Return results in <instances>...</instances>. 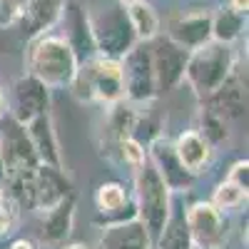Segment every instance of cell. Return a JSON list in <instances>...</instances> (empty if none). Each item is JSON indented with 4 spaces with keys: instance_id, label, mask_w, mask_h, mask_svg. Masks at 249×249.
I'll return each mask as SVG.
<instances>
[{
    "instance_id": "6da1fadb",
    "label": "cell",
    "mask_w": 249,
    "mask_h": 249,
    "mask_svg": "<svg viewBox=\"0 0 249 249\" xmlns=\"http://www.w3.org/2000/svg\"><path fill=\"white\" fill-rule=\"evenodd\" d=\"M77 68H80V60L62 35L48 33L28 43L25 72L40 80L48 90L70 88Z\"/></svg>"
},
{
    "instance_id": "7a4b0ae2",
    "label": "cell",
    "mask_w": 249,
    "mask_h": 249,
    "mask_svg": "<svg viewBox=\"0 0 249 249\" xmlns=\"http://www.w3.org/2000/svg\"><path fill=\"white\" fill-rule=\"evenodd\" d=\"M132 204L135 214L142 222V227L147 230L152 244L164 230L172 207H175V195L167 190V184L160 179L155 167L150 162L140 164L137 170H132Z\"/></svg>"
},
{
    "instance_id": "3957f363",
    "label": "cell",
    "mask_w": 249,
    "mask_h": 249,
    "mask_svg": "<svg viewBox=\"0 0 249 249\" xmlns=\"http://www.w3.org/2000/svg\"><path fill=\"white\" fill-rule=\"evenodd\" d=\"M70 92L77 102L100 105V107H110L115 102L124 100L120 60H107L95 55L85 62H80V68L70 82Z\"/></svg>"
},
{
    "instance_id": "277c9868",
    "label": "cell",
    "mask_w": 249,
    "mask_h": 249,
    "mask_svg": "<svg viewBox=\"0 0 249 249\" xmlns=\"http://www.w3.org/2000/svg\"><path fill=\"white\" fill-rule=\"evenodd\" d=\"M88 28L92 37V48L97 57H107V60H122L135 45L137 37L130 25L127 10L122 3L100 8V10H88Z\"/></svg>"
},
{
    "instance_id": "5b68a950",
    "label": "cell",
    "mask_w": 249,
    "mask_h": 249,
    "mask_svg": "<svg viewBox=\"0 0 249 249\" xmlns=\"http://www.w3.org/2000/svg\"><path fill=\"white\" fill-rule=\"evenodd\" d=\"M237 62L239 60H237V53L232 50V45H222V43L212 40V43H207L190 53L187 68H184V82L197 95V100H204L232 75Z\"/></svg>"
},
{
    "instance_id": "8992f818",
    "label": "cell",
    "mask_w": 249,
    "mask_h": 249,
    "mask_svg": "<svg viewBox=\"0 0 249 249\" xmlns=\"http://www.w3.org/2000/svg\"><path fill=\"white\" fill-rule=\"evenodd\" d=\"M184 224L195 249H222L230 239V219L210 199L184 207Z\"/></svg>"
},
{
    "instance_id": "52a82bcc",
    "label": "cell",
    "mask_w": 249,
    "mask_h": 249,
    "mask_svg": "<svg viewBox=\"0 0 249 249\" xmlns=\"http://www.w3.org/2000/svg\"><path fill=\"white\" fill-rule=\"evenodd\" d=\"M120 68H122V85H124V100L127 102L147 105V102H155L160 97L147 43H137L120 60Z\"/></svg>"
},
{
    "instance_id": "ba28073f",
    "label": "cell",
    "mask_w": 249,
    "mask_h": 249,
    "mask_svg": "<svg viewBox=\"0 0 249 249\" xmlns=\"http://www.w3.org/2000/svg\"><path fill=\"white\" fill-rule=\"evenodd\" d=\"M0 164H3V177L35 170L40 164L25 124H20L10 115L0 120Z\"/></svg>"
},
{
    "instance_id": "9c48e42d",
    "label": "cell",
    "mask_w": 249,
    "mask_h": 249,
    "mask_svg": "<svg viewBox=\"0 0 249 249\" xmlns=\"http://www.w3.org/2000/svg\"><path fill=\"white\" fill-rule=\"evenodd\" d=\"M45 112H50V90L33 75L23 72L5 95V115L18 120L20 124H28Z\"/></svg>"
},
{
    "instance_id": "30bf717a",
    "label": "cell",
    "mask_w": 249,
    "mask_h": 249,
    "mask_svg": "<svg viewBox=\"0 0 249 249\" xmlns=\"http://www.w3.org/2000/svg\"><path fill=\"white\" fill-rule=\"evenodd\" d=\"M150 45V57H152V70H155V82L157 92H172L184 82V68H187V53L184 48L175 45L170 37L157 35Z\"/></svg>"
},
{
    "instance_id": "8fae6325",
    "label": "cell",
    "mask_w": 249,
    "mask_h": 249,
    "mask_svg": "<svg viewBox=\"0 0 249 249\" xmlns=\"http://www.w3.org/2000/svg\"><path fill=\"white\" fill-rule=\"evenodd\" d=\"M199 107H207L210 112L219 115L230 124L247 115V70L242 68V62H237L232 75L212 95L199 100Z\"/></svg>"
},
{
    "instance_id": "7c38bea8",
    "label": "cell",
    "mask_w": 249,
    "mask_h": 249,
    "mask_svg": "<svg viewBox=\"0 0 249 249\" xmlns=\"http://www.w3.org/2000/svg\"><path fill=\"white\" fill-rule=\"evenodd\" d=\"M164 37H170L175 45L184 48L187 53H192L207 43H212V10L197 8L190 13L172 15Z\"/></svg>"
},
{
    "instance_id": "4fadbf2b",
    "label": "cell",
    "mask_w": 249,
    "mask_h": 249,
    "mask_svg": "<svg viewBox=\"0 0 249 249\" xmlns=\"http://www.w3.org/2000/svg\"><path fill=\"white\" fill-rule=\"evenodd\" d=\"M147 162L155 167V172L160 175V179L167 184V190L172 195H187L195 187V175H190L177 160L172 140L164 135L160 140H155L147 147Z\"/></svg>"
},
{
    "instance_id": "5bb4252c",
    "label": "cell",
    "mask_w": 249,
    "mask_h": 249,
    "mask_svg": "<svg viewBox=\"0 0 249 249\" xmlns=\"http://www.w3.org/2000/svg\"><path fill=\"white\" fill-rule=\"evenodd\" d=\"M68 0H23V8H20V18H18V33L20 37L30 43V40L53 33L65 13Z\"/></svg>"
},
{
    "instance_id": "9a60e30c",
    "label": "cell",
    "mask_w": 249,
    "mask_h": 249,
    "mask_svg": "<svg viewBox=\"0 0 249 249\" xmlns=\"http://www.w3.org/2000/svg\"><path fill=\"white\" fill-rule=\"evenodd\" d=\"M72 195V182L65 170L48 164H37L33 170V212H48Z\"/></svg>"
},
{
    "instance_id": "2e32d148",
    "label": "cell",
    "mask_w": 249,
    "mask_h": 249,
    "mask_svg": "<svg viewBox=\"0 0 249 249\" xmlns=\"http://www.w3.org/2000/svg\"><path fill=\"white\" fill-rule=\"evenodd\" d=\"M95 210H97L95 222L100 224V230L107 227V224H117V222L137 217L130 190L117 179L102 182L95 190Z\"/></svg>"
},
{
    "instance_id": "e0dca14e",
    "label": "cell",
    "mask_w": 249,
    "mask_h": 249,
    "mask_svg": "<svg viewBox=\"0 0 249 249\" xmlns=\"http://www.w3.org/2000/svg\"><path fill=\"white\" fill-rule=\"evenodd\" d=\"M25 130H28V137H30V142H33V150H35V155H37V162H40V164H48V167L65 170L53 115L45 112V115L35 117L33 122L25 124Z\"/></svg>"
},
{
    "instance_id": "ac0fdd59",
    "label": "cell",
    "mask_w": 249,
    "mask_h": 249,
    "mask_svg": "<svg viewBox=\"0 0 249 249\" xmlns=\"http://www.w3.org/2000/svg\"><path fill=\"white\" fill-rule=\"evenodd\" d=\"M75 227V195L55 204L53 210L40 212V242L48 247L65 244Z\"/></svg>"
},
{
    "instance_id": "d6986e66",
    "label": "cell",
    "mask_w": 249,
    "mask_h": 249,
    "mask_svg": "<svg viewBox=\"0 0 249 249\" xmlns=\"http://www.w3.org/2000/svg\"><path fill=\"white\" fill-rule=\"evenodd\" d=\"M175 155L179 160V164L195 177H199L212 162L214 150L207 144V140L197 132V130H182L175 140H172Z\"/></svg>"
},
{
    "instance_id": "ffe728a7",
    "label": "cell",
    "mask_w": 249,
    "mask_h": 249,
    "mask_svg": "<svg viewBox=\"0 0 249 249\" xmlns=\"http://www.w3.org/2000/svg\"><path fill=\"white\" fill-rule=\"evenodd\" d=\"M100 249H155L147 230L137 217L102 227Z\"/></svg>"
},
{
    "instance_id": "44dd1931",
    "label": "cell",
    "mask_w": 249,
    "mask_h": 249,
    "mask_svg": "<svg viewBox=\"0 0 249 249\" xmlns=\"http://www.w3.org/2000/svg\"><path fill=\"white\" fill-rule=\"evenodd\" d=\"M135 115H137V105L127 100H120L115 105L105 107V122H102V140H100V147H102V155H110L112 147L130 137L132 132V124H135Z\"/></svg>"
},
{
    "instance_id": "7402d4cb",
    "label": "cell",
    "mask_w": 249,
    "mask_h": 249,
    "mask_svg": "<svg viewBox=\"0 0 249 249\" xmlns=\"http://www.w3.org/2000/svg\"><path fill=\"white\" fill-rule=\"evenodd\" d=\"M65 23L68 33L62 35L70 43V48L75 50L77 60L85 62L90 57H95V48H92V37H90V28H88V10L82 8L80 3H70L65 5V13H62V20Z\"/></svg>"
},
{
    "instance_id": "603a6c76",
    "label": "cell",
    "mask_w": 249,
    "mask_h": 249,
    "mask_svg": "<svg viewBox=\"0 0 249 249\" xmlns=\"http://www.w3.org/2000/svg\"><path fill=\"white\" fill-rule=\"evenodd\" d=\"M124 10H127L137 43H152L157 35H162V20L147 0H135V3L124 5Z\"/></svg>"
},
{
    "instance_id": "cb8c5ba5",
    "label": "cell",
    "mask_w": 249,
    "mask_h": 249,
    "mask_svg": "<svg viewBox=\"0 0 249 249\" xmlns=\"http://www.w3.org/2000/svg\"><path fill=\"white\" fill-rule=\"evenodd\" d=\"M164 117L160 110H155V102H147V105H137V115H135V124L130 137L137 140L144 150L160 137H164Z\"/></svg>"
},
{
    "instance_id": "d4e9b609",
    "label": "cell",
    "mask_w": 249,
    "mask_h": 249,
    "mask_svg": "<svg viewBox=\"0 0 249 249\" xmlns=\"http://www.w3.org/2000/svg\"><path fill=\"white\" fill-rule=\"evenodd\" d=\"M247 15L232 10L230 5H222L217 13H212V40L222 45H234L244 35Z\"/></svg>"
},
{
    "instance_id": "484cf974",
    "label": "cell",
    "mask_w": 249,
    "mask_h": 249,
    "mask_svg": "<svg viewBox=\"0 0 249 249\" xmlns=\"http://www.w3.org/2000/svg\"><path fill=\"white\" fill-rule=\"evenodd\" d=\"M155 249H195L190 232L184 224V207H172V214L164 224V230L155 239Z\"/></svg>"
},
{
    "instance_id": "4316f807",
    "label": "cell",
    "mask_w": 249,
    "mask_h": 249,
    "mask_svg": "<svg viewBox=\"0 0 249 249\" xmlns=\"http://www.w3.org/2000/svg\"><path fill=\"white\" fill-rule=\"evenodd\" d=\"M192 130H197L207 140V144H210L212 150L222 147V144L230 140V122L222 120L214 112H210L207 107H199L197 110V124H195Z\"/></svg>"
},
{
    "instance_id": "83f0119b",
    "label": "cell",
    "mask_w": 249,
    "mask_h": 249,
    "mask_svg": "<svg viewBox=\"0 0 249 249\" xmlns=\"http://www.w3.org/2000/svg\"><path fill=\"white\" fill-rule=\"evenodd\" d=\"M107 160H112V162L122 164V167L137 170L140 164L147 162V150H144L137 140L124 137V140H120V142L115 144V147H112V152L107 155Z\"/></svg>"
},
{
    "instance_id": "f1b7e54d",
    "label": "cell",
    "mask_w": 249,
    "mask_h": 249,
    "mask_svg": "<svg viewBox=\"0 0 249 249\" xmlns=\"http://www.w3.org/2000/svg\"><path fill=\"white\" fill-rule=\"evenodd\" d=\"M219 212H232V210H239V207L247 202V190H242V187L232 184L230 179H222L214 192H212V199H210Z\"/></svg>"
},
{
    "instance_id": "f546056e",
    "label": "cell",
    "mask_w": 249,
    "mask_h": 249,
    "mask_svg": "<svg viewBox=\"0 0 249 249\" xmlns=\"http://www.w3.org/2000/svg\"><path fill=\"white\" fill-rule=\"evenodd\" d=\"M20 217H23V212H20L5 195H0V237L13 234L15 227L20 224Z\"/></svg>"
},
{
    "instance_id": "4dcf8cb0",
    "label": "cell",
    "mask_w": 249,
    "mask_h": 249,
    "mask_svg": "<svg viewBox=\"0 0 249 249\" xmlns=\"http://www.w3.org/2000/svg\"><path fill=\"white\" fill-rule=\"evenodd\" d=\"M20 8H23V0H0V30L15 28Z\"/></svg>"
},
{
    "instance_id": "1f68e13d",
    "label": "cell",
    "mask_w": 249,
    "mask_h": 249,
    "mask_svg": "<svg viewBox=\"0 0 249 249\" xmlns=\"http://www.w3.org/2000/svg\"><path fill=\"white\" fill-rule=\"evenodd\" d=\"M224 179H230L232 184H237V187H242V190L249 192V162L247 160H237L230 167V172H227Z\"/></svg>"
},
{
    "instance_id": "d6a6232c",
    "label": "cell",
    "mask_w": 249,
    "mask_h": 249,
    "mask_svg": "<svg viewBox=\"0 0 249 249\" xmlns=\"http://www.w3.org/2000/svg\"><path fill=\"white\" fill-rule=\"evenodd\" d=\"M8 249H37V244H35L33 239H28V237H18V239L10 242Z\"/></svg>"
},
{
    "instance_id": "836d02e7",
    "label": "cell",
    "mask_w": 249,
    "mask_h": 249,
    "mask_svg": "<svg viewBox=\"0 0 249 249\" xmlns=\"http://www.w3.org/2000/svg\"><path fill=\"white\" fill-rule=\"evenodd\" d=\"M230 5L232 10H237V13H242V15H247V10H249V0H230Z\"/></svg>"
},
{
    "instance_id": "e575fe53",
    "label": "cell",
    "mask_w": 249,
    "mask_h": 249,
    "mask_svg": "<svg viewBox=\"0 0 249 249\" xmlns=\"http://www.w3.org/2000/svg\"><path fill=\"white\" fill-rule=\"evenodd\" d=\"M57 249H95V247L88 244V242H65V244H60Z\"/></svg>"
},
{
    "instance_id": "d590c367",
    "label": "cell",
    "mask_w": 249,
    "mask_h": 249,
    "mask_svg": "<svg viewBox=\"0 0 249 249\" xmlns=\"http://www.w3.org/2000/svg\"><path fill=\"white\" fill-rule=\"evenodd\" d=\"M5 117V90H3V85H0V120Z\"/></svg>"
},
{
    "instance_id": "8d00e7d4",
    "label": "cell",
    "mask_w": 249,
    "mask_h": 249,
    "mask_svg": "<svg viewBox=\"0 0 249 249\" xmlns=\"http://www.w3.org/2000/svg\"><path fill=\"white\" fill-rule=\"evenodd\" d=\"M117 3H122V5H130V3H135V0H117Z\"/></svg>"
},
{
    "instance_id": "74e56055",
    "label": "cell",
    "mask_w": 249,
    "mask_h": 249,
    "mask_svg": "<svg viewBox=\"0 0 249 249\" xmlns=\"http://www.w3.org/2000/svg\"><path fill=\"white\" fill-rule=\"evenodd\" d=\"M0 195H3V190H0Z\"/></svg>"
}]
</instances>
